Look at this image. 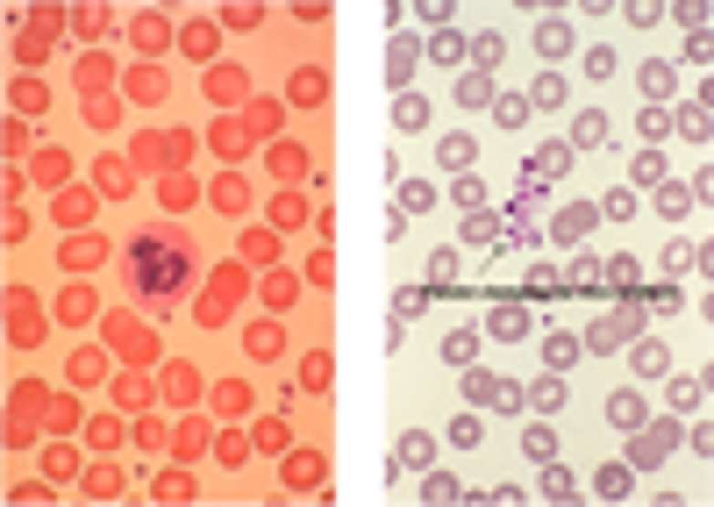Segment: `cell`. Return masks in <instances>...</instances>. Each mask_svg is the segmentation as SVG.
I'll return each instance as SVG.
<instances>
[{"label": "cell", "instance_id": "17", "mask_svg": "<svg viewBox=\"0 0 714 507\" xmlns=\"http://www.w3.org/2000/svg\"><path fill=\"white\" fill-rule=\"evenodd\" d=\"M450 201H458L464 214H479V201H486V186H479V171H458V186H450Z\"/></svg>", "mask_w": 714, "mask_h": 507}, {"label": "cell", "instance_id": "11", "mask_svg": "<svg viewBox=\"0 0 714 507\" xmlns=\"http://www.w3.org/2000/svg\"><path fill=\"white\" fill-rule=\"evenodd\" d=\"M536 50H543V57H564V50H572V22H557V15H550L543 29H536Z\"/></svg>", "mask_w": 714, "mask_h": 507}, {"label": "cell", "instance_id": "32", "mask_svg": "<svg viewBox=\"0 0 714 507\" xmlns=\"http://www.w3.org/2000/svg\"><path fill=\"white\" fill-rule=\"evenodd\" d=\"M464 50L479 57V72H493V65H501V36H471V43H464Z\"/></svg>", "mask_w": 714, "mask_h": 507}, {"label": "cell", "instance_id": "7", "mask_svg": "<svg viewBox=\"0 0 714 507\" xmlns=\"http://www.w3.org/2000/svg\"><path fill=\"white\" fill-rule=\"evenodd\" d=\"M607 422H615V429H636V422H643V393H629V386H622V393H607Z\"/></svg>", "mask_w": 714, "mask_h": 507}, {"label": "cell", "instance_id": "5", "mask_svg": "<svg viewBox=\"0 0 714 507\" xmlns=\"http://www.w3.org/2000/svg\"><path fill=\"white\" fill-rule=\"evenodd\" d=\"M408 79H415V36H393L386 43V86L408 93Z\"/></svg>", "mask_w": 714, "mask_h": 507}, {"label": "cell", "instance_id": "26", "mask_svg": "<svg viewBox=\"0 0 714 507\" xmlns=\"http://www.w3.org/2000/svg\"><path fill=\"white\" fill-rule=\"evenodd\" d=\"M479 436H486V422H479V415H471V408H464L458 422H450V443H458V450H471V443H479Z\"/></svg>", "mask_w": 714, "mask_h": 507}, {"label": "cell", "instance_id": "18", "mask_svg": "<svg viewBox=\"0 0 714 507\" xmlns=\"http://www.w3.org/2000/svg\"><path fill=\"white\" fill-rule=\"evenodd\" d=\"M493 122H501V129H522V122H529V100H522V93H501V100H493Z\"/></svg>", "mask_w": 714, "mask_h": 507}, {"label": "cell", "instance_id": "10", "mask_svg": "<svg viewBox=\"0 0 714 507\" xmlns=\"http://www.w3.org/2000/svg\"><path fill=\"white\" fill-rule=\"evenodd\" d=\"M543 365L550 372H572L579 365V336H543Z\"/></svg>", "mask_w": 714, "mask_h": 507}, {"label": "cell", "instance_id": "14", "mask_svg": "<svg viewBox=\"0 0 714 507\" xmlns=\"http://www.w3.org/2000/svg\"><path fill=\"white\" fill-rule=\"evenodd\" d=\"M543 493H550V501H579V479L550 458V465H543Z\"/></svg>", "mask_w": 714, "mask_h": 507}, {"label": "cell", "instance_id": "29", "mask_svg": "<svg viewBox=\"0 0 714 507\" xmlns=\"http://www.w3.org/2000/svg\"><path fill=\"white\" fill-rule=\"evenodd\" d=\"M536 108H564V72H543L536 79Z\"/></svg>", "mask_w": 714, "mask_h": 507}, {"label": "cell", "instance_id": "37", "mask_svg": "<svg viewBox=\"0 0 714 507\" xmlns=\"http://www.w3.org/2000/svg\"><path fill=\"white\" fill-rule=\"evenodd\" d=\"M429 279H436V286H450V279H458V251H436V264H429Z\"/></svg>", "mask_w": 714, "mask_h": 507}, {"label": "cell", "instance_id": "39", "mask_svg": "<svg viewBox=\"0 0 714 507\" xmlns=\"http://www.w3.org/2000/svg\"><path fill=\"white\" fill-rule=\"evenodd\" d=\"M294 100H322V72H300V79H294Z\"/></svg>", "mask_w": 714, "mask_h": 507}, {"label": "cell", "instance_id": "20", "mask_svg": "<svg viewBox=\"0 0 714 507\" xmlns=\"http://www.w3.org/2000/svg\"><path fill=\"white\" fill-rule=\"evenodd\" d=\"M421 501H464V486L450 471H429V479H421Z\"/></svg>", "mask_w": 714, "mask_h": 507}, {"label": "cell", "instance_id": "23", "mask_svg": "<svg viewBox=\"0 0 714 507\" xmlns=\"http://www.w3.org/2000/svg\"><path fill=\"white\" fill-rule=\"evenodd\" d=\"M429 208H436V193H429L421 179H415V186H400V222H408V214H429Z\"/></svg>", "mask_w": 714, "mask_h": 507}, {"label": "cell", "instance_id": "1", "mask_svg": "<svg viewBox=\"0 0 714 507\" xmlns=\"http://www.w3.org/2000/svg\"><path fill=\"white\" fill-rule=\"evenodd\" d=\"M129 279H136V294L150 300V307H171V300L186 294L193 264H186V251H171V243H158V236H143L136 257H129Z\"/></svg>", "mask_w": 714, "mask_h": 507}, {"label": "cell", "instance_id": "34", "mask_svg": "<svg viewBox=\"0 0 714 507\" xmlns=\"http://www.w3.org/2000/svg\"><path fill=\"white\" fill-rule=\"evenodd\" d=\"M464 400H501V386L486 379V372H464Z\"/></svg>", "mask_w": 714, "mask_h": 507}, {"label": "cell", "instance_id": "3", "mask_svg": "<svg viewBox=\"0 0 714 507\" xmlns=\"http://www.w3.org/2000/svg\"><path fill=\"white\" fill-rule=\"evenodd\" d=\"M486 336L493 343H522L529 336V307H522V300H501V307L486 315Z\"/></svg>", "mask_w": 714, "mask_h": 507}, {"label": "cell", "instance_id": "22", "mask_svg": "<svg viewBox=\"0 0 714 507\" xmlns=\"http://www.w3.org/2000/svg\"><path fill=\"white\" fill-rule=\"evenodd\" d=\"M522 450H529L536 465H550V458H557V436H550V429H522Z\"/></svg>", "mask_w": 714, "mask_h": 507}, {"label": "cell", "instance_id": "2", "mask_svg": "<svg viewBox=\"0 0 714 507\" xmlns=\"http://www.w3.org/2000/svg\"><path fill=\"white\" fill-rule=\"evenodd\" d=\"M672 443H678V422H636L629 458H622V465H629V471H650V465H665V458H672Z\"/></svg>", "mask_w": 714, "mask_h": 507}, {"label": "cell", "instance_id": "16", "mask_svg": "<svg viewBox=\"0 0 714 507\" xmlns=\"http://www.w3.org/2000/svg\"><path fill=\"white\" fill-rule=\"evenodd\" d=\"M429 57H436V65H458V72H464V36H458V29L429 36Z\"/></svg>", "mask_w": 714, "mask_h": 507}, {"label": "cell", "instance_id": "28", "mask_svg": "<svg viewBox=\"0 0 714 507\" xmlns=\"http://www.w3.org/2000/svg\"><path fill=\"white\" fill-rule=\"evenodd\" d=\"M678 29H686V36H708V0H686V7H678Z\"/></svg>", "mask_w": 714, "mask_h": 507}, {"label": "cell", "instance_id": "24", "mask_svg": "<svg viewBox=\"0 0 714 507\" xmlns=\"http://www.w3.org/2000/svg\"><path fill=\"white\" fill-rule=\"evenodd\" d=\"M421 307H429V294H421V286H400V294H393V322H415Z\"/></svg>", "mask_w": 714, "mask_h": 507}, {"label": "cell", "instance_id": "35", "mask_svg": "<svg viewBox=\"0 0 714 507\" xmlns=\"http://www.w3.org/2000/svg\"><path fill=\"white\" fill-rule=\"evenodd\" d=\"M657 208H665V214H686V208H693V186H665V193H657Z\"/></svg>", "mask_w": 714, "mask_h": 507}, {"label": "cell", "instance_id": "27", "mask_svg": "<svg viewBox=\"0 0 714 507\" xmlns=\"http://www.w3.org/2000/svg\"><path fill=\"white\" fill-rule=\"evenodd\" d=\"M629 179H636V186H665V158H657V150H643Z\"/></svg>", "mask_w": 714, "mask_h": 507}, {"label": "cell", "instance_id": "6", "mask_svg": "<svg viewBox=\"0 0 714 507\" xmlns=\"http://www.w3.org/2000/svg\"><path fill=\"white\" fill-rule=\"evenodd\" d=\"M593 493H600V501H629V493H636V471L629 465H600V471H593Z\"/></svg>", "mask_w": 714, "mask_h": 507}, {"label": "cell", "instance_id": "30", "mask_svg": "<svg viewBox=\"0 0 714 507\" xmlns=\"http://www.w3.org/2000/svg\"><path fill=\"white\" fill-rule=\"evenodd\" d=\"M529 400H536L543 415H550V408H564V379H536V386H529Z\"/></svg>", "mask_w": 714, "mask_h": 507}, {"label": "cell", "instance_id": "31", "mask_svg": "<svg viewBox=\"0 0 714 507\" xmlns=\"http://www.w3.org/2000/svg\"><path fill=\"white\" fill-rule=\"evenodd\" d=\"M564 158H572V150H564V143H543V158H536V179H557V171H564Z\"/></svg>", "mask_w": 714, "mask_h": 507}, {"label": "cell", "instance_id": "36", "mask_svg": "<svg viewBox=\"0 0 714 507\" xmlns=\"http://www.w3.org/2000/svg\"><path fill=\"white\" fill-rule=\"evenodd\" d=\"M86 214H93V201H86V193H65V201H57V222H86Z\"/></svg>", "mask_w": 714, "mask_h": 507}, {"label": "cell", "instance_id": "19", "mask_svg": "<svg viewBox=\"0 0 714 507\" xmlns=\"http://www.w3.org/2000/svg\"><path fill=\"white\" fill-rule=\"evenodd\" d=\"M436 158H443L450 171H471V136H443V143H436Z\"/></svg>", "mask_w": 714, "mask_h": 507}, {"label": "cell", "instance_id": "25", "mask_svg": "<svg viewBox=\"0 0 714 507\" xmlns=\"http://www.w3.org/2000/svg\"><path fill=\"white\" fill-rule=\"evenodd\" d=\"M700 393H708V379H672V408H678V415H693Z\"/></svg>", "mask_w": 714, "mask_h": 507}, {"label": "cell", "instance_id": "9", "mask_svg": "<svg viewBox=\"0 0 714 507\" xmlns=\"http://www.w3.org/2000/svg\"><path fill=\"white\" fill-rule=\"evenodd\" d=\"M393 129H429V100L421 93H393Z\"/></svg>", "mask_w": 714, "mask_h": 507}, {"label": "cell", "instance_id": "13", "mask_svg": "<svg viewBox=\"0 0 714 507\" xmlns=\"http://www.w3.org/2000/svg\"><path fill=\"white\" fill-rule=\"evenodd\" d=\"M636 79H643V93H650V100H672V65H665V57H650Z\"/></svg>", "mask_w": 714, "mask_h": 507}, {"label": "cell", "instance_id": "8", "mask_svg": "<svg viewBox=\"0 0 714 507\" xmlns=\"http://www.w3.org/2000/svg\"><path fill=\"white\" fill-rule=\"evenodd\" d=\"M408 465H415V471H429V465H436V443H429L421 429H408V436H400V471H408Z\"/></svg>", "mask_w": 714, "mask_h": 507}, {"label": "cell", "instance_id": "15", "mask_svg": "<svg viewBox=\"0 0 714 507\" xmlns=\"http://www.w3.org/2000/svg\"><path fill=\"white\" fill-rule=\"evenodd\" d=\"M636 372H643V379L672 372V350H665V343H636Z\"/></svg>", "mask_w": 714, "mask_h": 507}, {"label": "cell", "instance_id": "33", "mask_svg": "<svg viewBox=\"0 0 714 507\" xmlns=\"http://www.w3.org/2000/svg\"><path fill=\"white\" fill-rule=\"evenodd\" d=\"M586 79H615V50H607V43L586 50Z\"/></svg>", "mask_w": 714, "mask_h": 507}, {"label": "cell", "instance_id": "40", "mask_svg": "<svg viewBox=\"0 0 714 507\" xmlns=\"http://www.w3.org/2000/svg\"><path fill=\"white\" fill-rule=\"evenodd\" d=\"M600 214H615V222H629V214H636V193H607V208H600Z\"/></svg>", "mask_w": 714, "mask_h": 507}, {"label": "cell", "instance_id": "12", "mask_svg": "<svg viewBox=\"0 0 714 507\" xmlns=\"http://www.w3.org/2000/svg\"><path fill=\"white\" fill-rule=\"evenodd\" d=\"M479 357V329H450L443 336V365H471Z\"/></svg>", "mask_w": 714, "mask_h": 507}, {"label": "cell", "instance_id": "21", "mask_svg": "<svg viewBox=\"0 0 714 507\" xmlns=\"http://www.w3.org/2000/svg\"><path fill=\"white\" fill-rule=\"evenodd\" d=\"M600 136H607V115H600V108H586V115H579V122H572V143H600Z\"/></svg>", "mask_w": 714, "mask_h": 507}, {"label": "cell", "instance_id": "38", "mask_svg": "<svg viewBox=\"0 0 714 507\" xmlns=\"http://www.w3.org/2000/svg\"><path fill=\"white\" fill-rule=\"evenodd\" d=\"M678 129H686V136H700V143H708V108H686V115H678Z\"/></svg>", "mask_w": 714, "mask_h": 507}, {"label": "cell", "instance_id": "4", "mask_svg": "<svg viewBox=\"0 0 714 507\" xmlns=\"http://www.w3.org/2000/svg\"><path fill=\"white\" fill-rule=\"evenodd\" d=\"M450 93H458V108H493V100H501L493 72H479V65H471V72H458V86H450Z\"/></svg>", "mask_w": 714, "mask_h": 507}]
</instances>
